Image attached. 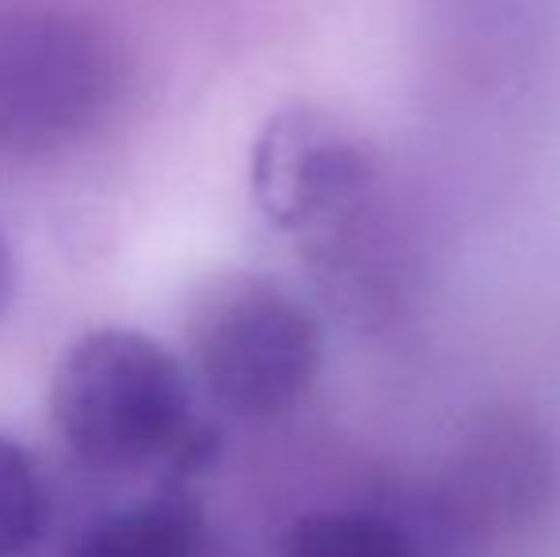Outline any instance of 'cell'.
Returning <instances> with one entry per match:
<instances>
[{
    "label": "cell",
    "mask_w": 560,
    "mask_h": 557,
    "mask_svg": "<svg viewBox=\"0 0 560 557\" xmlns=\"http://www.w3.org/2000/svg\"><path fill=\"white\" fill-rule=\"evenodd\" d=\"M187 351L195 382L222 409L271 420L313 390L325 340L294 290L256 271H233L195 298Z\"/></svg>",
    "instance_id": "cell-2"
},
{
    "label": "cell",
    "mask_w": 560,
    "mask_h": 557,
    "mask_svg": "<svg viewBox=\"0 0 560 557\" xmlns=\"http://www.w3.org/2000/svg\"><path fill=\"white\" fill-rule=\"evenodd\" d=\"M118 96L104 35L46 8L0 12V149L61 153L92 135Z\"/></svg>",
    "instance_id": "cell-3"
},
{
    "label": "cell",
    "mask_w": 560,
    "mask_h": 557,
    "mask_svg": "<svg viewBox=\"0 0 560 557\" xmlns=\"http://www.w3.org/2000/svg\"><path fill=\"white\" fill-rule=\"evenodd\" d=\"M12 290H15V264H12V253H8L4 233H0V313L12 302Z\"/></svg>",
    "instance_id": "cell-8"
},
{
    "label": "cell",
    "mask_w": 560,
    "mask_h": 557,
    "mask_svg": "<svg viewBox=\"0 0 560 557\" xmlns=\"http://www.w3.org/2000/svg\"><path fill=\"white\" fill-rule=\"evenodd\" d=\"M50 417L81 466L153 489L187 485L218 454L195 374L133 328H96L61 356Z\"/></svg>",
    "instance_id": "cell-1"
},
{
    "label": "cell",
    "mask_w": 560,
    "mask_h": 557,
    "mask_svg": "<svg viewBox=\"0 0 560 557\" xmlns=\"http://www.w3.org/2000/svg\"><path fill=\"white\" fill-rule=\"evenodd\" d=\"M69 557H210L207 515L187 485L149 489L92 520L73 538Z\"/></svg>",
    "instance_id": "cell-5"
},
{
    "label": "cell",
    "mask_w": 560,
    "mask_h": 557,
    "mask_svg": "<svg viewBox=\"0 0 560 557\" xmlns=\"http://www.w3.org/2000/svg\"><path fill=\"white\" fill-rule=\"evenodd\" d=\"M287 557H428L405 520L377 508H317L287 535Z\"/></svg>",
    "instance_id": "cell-6"
},
{
    "label": "cell",
    "mask_w": 560,
    "mask_h": 557,
    "mask_svg": "<svg viewBox=\"0 0 560 557\" xmlns=\"http://www.w3.org/2000/svg\"><path fill=\"white\" fill-rule=\"evenodd\" d=\"M50 489L15 439L0 436V557L35 550L50 531Z\"/></svg>",
    "instance_id": "cell-7"
},
{
    "label": "cell",
    "mask_w": 560,
    "mask_h": 557,
    "mask_svg": "<svg viewBox=\"0 0 560 557\" xmlns=\"http://www.w3.org/2000/svg\"><path fill=\"white\" fill-rule=\"evenodd\" d=\"M377 192L374 146L320 107H282L252 149V195L267 222L332 268Z\"/></svg>",
    "instance_id": "cell-4"
}]
</instances>
